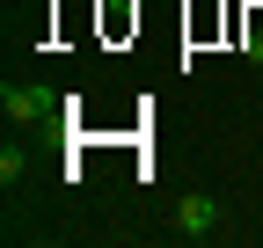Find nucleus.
<instances>
[{
    "instance_id": "obj_2",
    "label": "nucleus",
    "mask_w": 263,
    "mask_h": 248,
    "mask_svg": "<svg viewBox=\"0 0 263 248\" xmlns=\"http://www.w3.org/2000/svg\"><path fill=\"white\" fill-rule=\"evenodd\" d=\"M176 234H183V241H212V234H219V197H212V190H190V197L176 204Z\"/></svg>"
},
{
    "instance_id": "obj_4",
    "label": "nucleus",
    "mask_w": 263,
    "mask_h": 248,
    "mask_svg": "<svg viewBox=\"0 0 263 248\" xmlns=\"http://www.w3.org/2000/svg\"><path fill=\"white\" fill-rule=\"evenodd\" d=\"M249 58H256V66H263V8L249 15Z\"/></svg>"
},
{
    "instance_id": "obj_1",
    "label": "nucleus",
    "mask_w": 263,
    "mask_h": 248,
    "mask_svg": "<svg viewBox=\"0 0 263 248\" xmlns=\"http://www.w3.org/2000/svg\"><path fill=\"white\" fill-rule=\"evenodd\" d=\"M0 110H8V124H44L59 110V95L44 80H8V88H0Z\"/></svg>"
},
{
    "instance_id": "obj_3",
    "label": "nucleus",
    "mask_w": 263,
    "mask_h": 248,
    "mask_svg": "<svg viewBox=\"0 0 263 248\" xmlns=\"http://www.w3.org/2000/svg\"><path fill=\"white\" fill-rule=\"evenodd\" d=\"M22 175H29V161H22V146H8V153H0V182H8V190H22Z\"/></svg>"
}]
</instances>
